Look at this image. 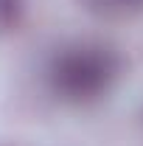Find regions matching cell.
<instances>
[{
	"instance_id": "6da1fadb",
	"label": "cell",
	"mask_w": 143,
	"mask_h": 146,
	"mask_svg": "<svg viewBox=\"0 0 143 146\" xmlns=\"http://www.w3.org/2000/svg\"><path fill=\"white\" fill-rule=\"evenodd\" d=\"M118 73V59L98 45L65 48L51 65V84L70 101H87L107 93Z\"/></svg>"
},
{
	"instance_id": "7a4b0ae2",
	"label": "cell",
	"mask_w": 143,
	"mask_h": 146,
	"mask_svg": "<svg viewBox=\"0 0 143 146\" xmlns=\"http://www.w3.org/2000/svg\"><path fill=\"white\" fill-rule=\"evenodd\" d=\"M90 11L104 14V17H124L143 9V0H81Z\"/></svg>"
},
{
	"instance_id": "3957f363",
	"label": "cell",
	"mask_w": 143,
	"mask_h": 146,
	"mask_svg": "<svg viewBox=\"0 0 143 146\" xmlns=\"http://www.w3.org/2000/svg\"><path fill=\"white\" fill-rule=\"evenodd\" d=\"M14 11H17V0H0V23L11 20Z\"/></svg>"
}]
</instances>
